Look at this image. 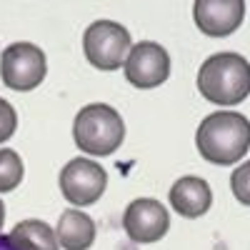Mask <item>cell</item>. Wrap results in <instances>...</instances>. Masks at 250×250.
<instances>
[{
    "label": "cell",
    "instance_id": "obj_3",
    "mask_svg": "<svg viewBox=\"0 0 250 250\" xmlns=\"http://www.w3.org/2000/svg\"><path fill=\"white\" fill-rule=\"evenodd\" d=\"M73 140L88 155H113L125 140V123L108 103H90L73 120Z\"/></svg>",
    "mask_w": 250,
    "mask_h": 250
},
{
    "label": "cell",
    "instance_id": "obj_2",
    "mask_svg": "<svg viewBox=\"0 0 250 250\" xmlns=\"http://www.w3.org/2000/svg\"><path fill=\"white\" fill-rule=\"evenodd\" d=\"M198 90L213 105H240L250 95V62L238 53L210 55L198 70Z\"/></svg>",
    "mask_w": 250,
    "mask_h": 250
},
{
    "label": "cell",
    "instance_id": "obj_10",
    "mask_svg": "<svg viewBox=\"0 0 250 250\" xmlns=\"http://www.w3.org/2000/svg\"><path fill=\"white\" fill-rule=\"evenodd\" d=\"M170 205L183 218H200L210 210L213 205V190L208 180L198 175H185L173 183L170 188Z\"/></svg>",
    "mask_w": 250,
    "mask_h": 250
},
{
    "label": "cell",
    "instance_id": "obj_16",
    "mask_svg": "<svg viewBox=\"0 0 250 250\" xmlns=\"http://www.w3.org/2000/svg\"><path fill=\"white\" fill-rule=\"evenodd\" d=\"M0 250H13V245H10L8 235H0Z\"/></svg>",
    "mask_w": 250,
    "mask_h": 250
},
{
    "label": "cell",
    "instance_id": "obj_1",
    "mask_svg": "<svg viewBox=\"0 0 250 250\" xmlns=\"http://www.w3.org/2000/svg\"><path fill=\"white\" fill-rule=\"evenodd\" d=\"M195 145L203 160L235 165L250 150V120L235 110H218L200 120Z\"/></svg>",
    "mask_w": 250,
    "mask_h": 250
},
{
    "label": "cell",
    "instance_id": "obj_14",
    "mask_svg": "<svg viewBox=\"0 0 250 250\" xmlns=\"http://www.w3.org/2000/svg\"><path fill=\"white\" fill-rule=\"evenodd\" d=\"M230 190H233L238 203L250 208V160L240 163L238 168L233 170V175H230Z\"/></svg>",
    "mask_w": 250,
    "mask_h": 250
},
{
    "label": "cell",
    "instance_id": "obj_4",
    "mask_svg": "<svg viewBox=\"0 0 250 250\" xmlns=\"http://www.w3.org/2000/svg\"><path fill=\"white\" fill-rule=\"evenodd\" d=\"M133 48L130 30L115 20H95L83 33V53L98 70H118Z\"/></svg>",
    "mask_w": 250,
    "mask_h": 250
},
{
    "label": "cell",
    "instance_id": "obj_12",
    "mask_svg": "<svg viewBox=\"0 0 250 250\" xmlns=\"http://www.w3.org/2000/svg\"><path fill=\"white\" fill-rule=\"evenodd\" d=\"M8 240L13 250H58L55 230L45 220H38V218L20 220L10 230Z\"/></svg>",
    "mask_w": 250,
    "mask_h": 250
},
{
    "label": "cell",
    "instance_id": "obj_11",
    "mask_svg": "<svg viewBox=\"0 0 250 250\" xmlns=\"http://www.w3.org/2000/svg\"><path fill=\"white\" fill-rule=\"evenodd\" d=\"M55 238L62 250H90L95 243V220L83 210H62L55 225Z\"/></svg>",
    "mask_w": 250,
    "mask_h": 250
},
{
    "label": "cell",
    "instance_id": "obj_8",
    "mask_svg": "<svg viewBox=\"0 0 250 250\" xmlns=\"http://www.w3.org/2000/svg\"><path fill=\"white\" fill-rule=\"evenodd\" d=\"M123 228L133 243H158L170 230V213L155 198H138L123 213Z\"/></svg>",
    "mask_w": 250,
    "mask_h": 250
},
{
    "label": "cell",
    "instance_id": "obj_15",
    "mask_svg": "<svg viewBox=\"0 0 250 250\" xmlns=\"http://www.w3.org/2000/svg\"><path fill=\"white\" fill-rule=\"evenodd\" d=\"M15 128H18V113H15V108L10 105L5 98H0V143L10 140Z\"/></svg>",
    "mask_w": 250,
    "mask_h": 250
},
{
    "label": "cell",
    "instance_id": "obj_6",
    "mask_svg": "<svg viewBox=\"0 0 250 250\" xmlns=\"http://www.w3.org/2000/svg\"><path fill=\"white\" fill-rule=\"evenodd\" d=\"M108 185V173L90 158H73L60 170V193L70 205L88 208L100 200Z\"/></svg>",
    "mask_w": 250,
    "mask_h": 250
},
{
    "label": "cell",
    "instance_id": "obj_5",
    "mask_svg": "<svg viewBox=\"0 0 250 250\" xmlns=\"http://www.w3.org/2000/svg\"><path fill=\"white\" fill-rule=\"evenodd\" d=\"M45 73H48L45 53L35 43H25V40L10 43L0 55V78H3V85L10 90L18 93L35 90L45 80Z\"/></svg>",
    "mask_w": 250,
    "mask_h": 250
},
{
    "label": "cell",
    "instance_id": "obj_7",
    "mask_svg": "<svg viewBox=\"0 0 250 250\" xmlns=\"http://www.w3.org/2000/svg\"><path fill=\"white\" fill-rule=\"evenodd\" d=\"M125 80L138 90H150L163 85L170 75V55L155 40H140L135 43L123 62Z\"/></svg>",
    "mask_w": 250,
    "mask_h": 250
},
{
    "label": "cell",
    "instance_id": "obj_17",
    "mask_svg": "<svg viewBox=\"0 0 250 250\" xmlns=\"http://www.w3.org/2000/svg\"><path fill=\"white\" fill-rule=\"evenodd\" d=\"M3 223H5V205L0 200V230H3Z\"/></svg>",
    "mask_w": 250,
    "mask_h": 250
},
{
    "label": "cell",
    "instance_id": "obj_9",
    "mask_svg": "<svg viewBox=\"0 0 250 250\" xmlns=\"http://www.w3.org/2000/svg\"><path fill=\"white\" fill-rule=\"evenodd\" d=\"M193 20L210 38L233 35L245 20V0H195Z\"/></svg>",
    "mask_w": 250,
    "mask_h": 250
},
{
    "label": "cell",
    "instance_id": "obj_13",
    "mask_svg": "<svg viewBox=\"0 0 250 250\" xmlns=\"http://www.w3.org/2000/svg\"><path fill=\"white\" fill-rule=\"evenodd\" d=\"M25 175V165L20 160V155L10 148L0 150V193H10L20 185Z\"/></svg>",
    "mask_w": 250,
    "mask_h": 250
}]
</instances>
